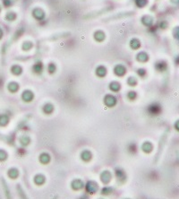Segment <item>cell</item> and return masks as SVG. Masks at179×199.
<instances>
[{
  "label": "cell",
  "instance_id": "cell-1",
  "mask_svg": "<svg viewBox=\"0 0 179 199\" xmlns=\"http://www.w3.org/2000/svg\"><path fill=\"white\" fill-rule=\"evenodd\" d=\"M7 118L6 116H4V115H2V116H0V125H6L7 123Z\"/></svg>",
  "mask_w": 179,
  "mask_h": 199
},
{
  "label": "cell",
  "instance_id": "cell-2",
  "mask_svg": "<svg viewBox=\"0 0 179 199\" xmlns=\"http://www.w3.org/2000/svg\"><path fill=\"white\" fill-rule=\"evenodd\" d=\"M16 88H17V86H16L15 83H10V85H9V90H11V91H15Z\"/></svg>",
  "mask_w": 179,
  "mask_h": 199
},
{
  "label": "cell",
  "instance_id": "cell-3",
  "mask_svg": "<svg viewBox=\"0 0 179 199\" xmlns=\"http://www.w3.org/2000/svg\"><path fill=\"white\" fill-rule=\"evenodd\" d=\"M6 159V153L3 151H0V161Z\"/></svg>",
  "mask_w": 179,
  "mask_h": 199
},
{
  "label": "cell",
  "instance_id": "cell-4",
  "mask_svg": "<svg viewBox=\"0 0 179 199\" xmlns=\"http://www.w3.org/2000/svg\"><path fill=\"white\" fill-rule=\"evenodd\" d=\"M6 18H7V19H14V18H15V15H14L13 13H8Z\"/></svg>",
  "mask_w": 179,
  "mask_h": 199
},
{
  "label": "cell",
  "instance_id": "cell-5",
  "mask_svg": "<svg viewBox=\"0 0 179 199\" xmlns=\"http://www.w3.org/2000/svg\"><path fill=\"white\" fill-rule=\"evenodd\" d=\"M146 3V0H137V4L139 5V6H143L144 4Z\"/></svg>",
  "mask_w": 179,
  "mask_h": 199
},
{
  "label": "cell",
  "instance_id": "cell-6",
  "mask_svg": "<svg viewBox=\"0 0 179 199\" xmlns=\"http://www.w3.org/2000/svg\"><path fill=\"white\" fill-rule=\"evenodd\" d=\"M1 37H2V31L0 30V39H1Z\"/></svg>",
  "mask_w": 179,
  "mask_h": 199
},
{
  "label": "cell",
  "instance_id": "cell-7",
  "mask_svg": "<svg viewBox=\"0 0 179 199\" xmlns=\"http://www.w3.org/2000/svg\"><path fill=\"white\" fill-rule=\"evenodd\" d=\"M0 10H1V9H0Z\"/></svg>",
  "mask_w": 179,
  "mask_h": 199
}]
</instances>
